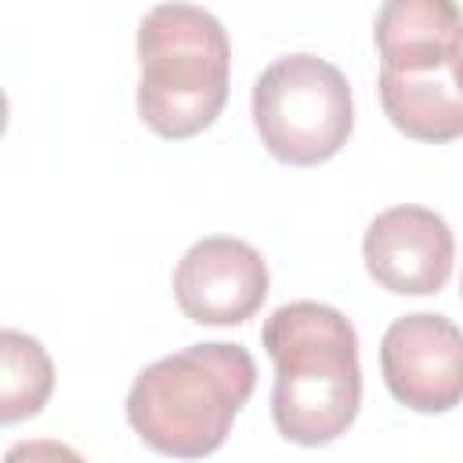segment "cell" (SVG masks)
<instances>
[{"mask_svg": "<svg viewBox=\"0 0 463 463\" xmlns=\"http://www.w3.org/2000/svg\"><path fill=\"white\" fill-rule=\"evenodd\" d=\"M54 391V365L43 344L29 333H0V423L36 416Z\"/></svg>", "mask_w": 463, "mask_h": 463, "instance_id": "9", "label": "cell"}, {"mask_svg": "<svg viewBox=\"0 0 463 463\" xmlns=\"http://www.w3.org/2000/svg\"><path fill=\"white\" fill-rule=\"evenodd\" d=\"M456 83L463 90V40H459V54H456Z\"/></svg>", "mask_w": 463, "mask_h": 463, "instance_id": "11", "label": "cell"}, {"mask_svg": "<svg viewBox=\"0 0 463 463\" xmlns=\"http://www.w3.org/2000/svg\"><path fill=\"white\" fill-rule=\"evenodd\" d=\"M257 383L242 344H188L145 365L127 394V423L159 456L203 459L224 445Z\"/></svg>", "mask_w": 463, "mask_h": 463, "instance_id": "2", "label": "cell"}, {"mask_svg": "<svg viewBox=\"0 0 463 463\" xmlns=\"http://www.w3.org/2000/svg\"><path fill=\"white\" fill-rule=\"evenodd\" d=\"M137 69L141 123L166 141H184L228 101L232 43L206 7L159 4L137 25Z\"/></svg>", "mask_w": 463, "mask_h": 463, "instance_id": "3", "label": "cell"}, {"mask_svg": "<svg viewBox=\"0 0 463 463\" xmlns=\"http://www.w3.org/2000/svg\"><path fill=\"white\" fill-rule=\"evenodd\" d=\"M380 80L434 83L456 76L463 11L452 0H387L376 11Z\"/></svg>", "mask_w": 463, "mask_h": 463, "instance_id": "8", "label": "cell"}, {"mask_svg": "<svg viewBox=\"0 0 463 463\" xmlns=\"http://www.w3.org/2000/svg\"><path fill=\"white\" fill-rule=\"evenodd\" d=\"M268 297L264 257L235 235H206L174 268V300L199 326H239Z\"/></svg>", "mask_w": 463, "mask_h": 463, "instance_id": "6", "label": "cell"}, {"mask_svg": "<svg viewBox=\"0 0 463 463\" xmlns=\"http://www.w3.org/2000/svg\"><path fill=\"white\" fill-rule=\"evenodd\" d=\"M253 127L260 145L289 166L333 159L354 130L347 76L318 54H282L253 83Z\"/></svg>", "mask_w": 463, "mask_h": 463, "instance_id": "4", "label": "cell"}, {"mask_svg": "<svg viewBox=\"0 0 463 463\" xmlns=\"http://www.w3.org/2000/svg\"><path fill=\"white\" fill-rule=\"evenodd\" d=\"M260 344L275 365L271 420L293 445L318 449L347 434L362 405L358 333L344 311L293 300L271 311Z\"/></svg>", "mask_w": 463, "mask_h": 463, "instance_id": "1", "label": "cell"}, {"mask_svg": "<svg viewBox=\"0 0 463 463\" xmlns=\"http://www.w3.org/2000/svg\"><path fill=\"white\" fill-rule=\"evenodd\" d=\"M4 463H87V459L76 449H69L65 441L29 438V441H14L4 456Z\"/></svg>", "mask_w": 463, "mask_h": 463, "instance_id": "10", "label": "cell"}, {"mask_svg": "<svg viewBox=\"0 0 463 463\" xmlns=\"http://www.w3.org/2000/svg\"><path fill=\"white\" fill-rule=\"evenodd\" d=\"M459 293H463V282H459Z\"/></svg>", "mask_w": 463, "mask_h": 463, "instance_id": "12", "label": "cell"}, {"mask_svg": "<svg viewBox=\"0 0 463 463\" xmlns=\"http://www.w3.org/2000/svg\"><path fill=\"white\" fill-rule=\"evenodd\" d=\"M369 275L402 297L438 293L456 260V239L441 213L427 206H391L376 213L362 239Z\"/></svg>", "mask_w": 463, "mask_h": 463, "instance_id": "7", "label": "cell"}, {"mask_svg": "<svg viewBox=\"0 0 463 463\" xmlns=\"http://www.w3.org/2000/svg\"><path fill=\"white\" fill-rule=\"evenodd\" d=\"M380 373L398 405L449 412L463 402V329L434 311L402 315L380 340Z\"/></svg>", "mask_w": 463, "mask_h": 463, "instance_id": "5", "label": "cell"}]
</instances>
